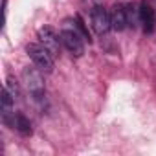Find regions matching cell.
Here are the masks:
<instances>
[{"mask_svg":"<svg viewBox=\"0 0 156 156\" xmlns=\"http://www.w3.org/2000/svg\"><path fill=\"white\" fill-rule=\"evenodd\" d=\"M61 41L64 44V48L73 55V57H81L85 53V37L79 33L75 24H72L70 20H64L62 30H61Z\"/></svg>","mask_w":156,"mask_h":156,"instance_id":"cell-1","label":"cell"},{"mask_svg":"<svg viewBox=\"0 0 156 156\" xmlns=\"http://www.w3.org/2000/svg\"><path fill=\"white\" fill-rule=\"evenodd\" d=\"M26 51H28V55H30V59H31V62L41 70V72H44V73H51L53 72V68H55V62H53V55L39 42H31V44H28L26 46Z\"/></svg>","mask_w":156,"mask_h":156,"instance_id":"cell-2","label":"cell"},{"mask_svg":"<svg viewBox=\"0 0 156 156\" xmlns=\"http://www.w3.org/2000/svg\"><path fill=\"white\" fill-rule=\"evenodd\" d=\"M42 73L44 72H41L35 64L22 68V79L26 83V88L30 90V94L37 101L42 99V96H44V79H42Z\"/></svg>","mask_w":156,"mask_h":156,"instance_id":"cell-3","label":"cell"},{"mask_svg":"<svg viewBox=\"0 0 156 156\" xmlns=\"http://www.w3.org/2000/svg\"><path fill=\"white\" fill-rule=\"evenodd\" d=\"M90 22H92V28L98 35H107L108 30H112V24H110V13L98 2L96 6L90 8Z\"/></svg>","mask_w":156,"mask_h":156,"instance_id":"cell-4","label":"cell"},{"mask_svg":"<svg viewBox=\"0 0 156 156\" xmlns=\"http://www.w3.org/2000/svg\"><path fill=\"white\" fill-rule=\"evenodd\" d=\"M37 39H39V42L53 55V57H59V53H61V35H57L50 26H44V28H41L39 31H37Z\"/></svg>","mask_w":156,"mask_h":156,"instance_id":"cell-5","label":"cell"},{"mask_svg":"<svg viewBox=\"0 0 156 156\" xmlns=\"http://www.w3.org/2000/svg\"><path fill=\"white\" fill-rule=\"evenodd\" d=\"M140 24L145 33H152L156 28V13H154L152 6H149L145 0L140 4Z\"/></svg>","mask_w":156,"mask_h":156,"instance_id":"cell-6","label":"cell"},{"mask_svg":"<svg viewBox=\"0 0 156 156\" xmlns=\"http://www.w3.org/2000/svg\"><path fill=\"white\" fill-rule=\"evenodd\" d=\"M110 24H112V30L116 31H123L127 26V13H125V6L121 4H114L112 9H110Z\"/></svg>","mask_w":156,"mask_h":156,"instance_id":"cell-7","label":"cell"},{"mask_svg":"<svg viewBox=\"0 0 156 156\" xmlns=\"http://www.w3.org/2000/svg\"><path fill=\"white\" fill-rule=\"evenodd\" d=\"M13 129H17L20 134H24V136H28V134H31V123H30V119L22 114V112H15V127Z\"/></svg>","mask_w":156,"mask_h":156,"instance_id":"cell-8","label":"cell"},{"mask_svg":"<svg viewBox=\"0 0 156 156\" xmlns=\"http://www.w3.org/2000/svg\"><path fill=\"white\" fill-rule=\"evenodd\" d=\"M125 13H127V26L134 30L140 24V9L134 4H127L125 6Z\"/></svg>","mask_w":156,"mask_h":156,"instance_id":"cell-9","label":"cell"},{"mask_svg":"<svg viewBox=\"0 0 156 156\" xmlns=\"http://www.w3.org/2000/svg\"><path fill=\"white\" fill-rule=\"evenodd\" d=\"M6 90L13 96V99H19L20 98V88L17 85V81L13 79V77H8V81H6Z\"/></svg>","mask_w":156,"mask_h":156,"instance_id":"cell-10","label":"cell"},{"mask_svg":"<svg viewBox=\"0 0 156 156\" xmlns=\"http://www.w3.org/2000/svg\"><path fill=\"white\" fill-rule=\"evenodd\" d=\"M75 26H77V30H79V33L85 37V41H88V42L92 41V39H90V33H88V30H87V26H85V22H83V19H81L79 15L75 17Z\"/></svg>","mask_w":156,"mask_h":156,"instance_id":"cell-11","label":"cell"}]
</instances>
